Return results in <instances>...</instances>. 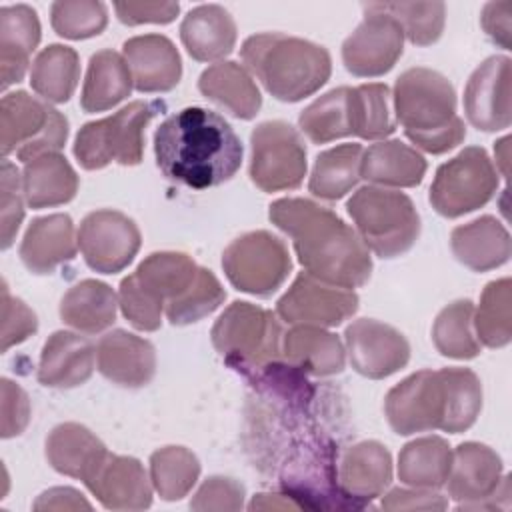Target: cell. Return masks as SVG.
Here are the masks:
<instances>
[{
    "instance_id": "cell-1",
    "label": "cell",
    "mask_w": 512,
    "mask_h": 512,
    "mask_svg": "<svg viewBox=\"0 0 512 512\" xmlns=\"http://www.w3.org/2000/svg\"><path fill=\"white\" fill-rule=\"evenodd\" d=\"M268 216L292 238L300 264L314 278L348 290L368 282L370 250L332 210L308 198H280L270 204Z\"/></svg>"
},
{
    "instance_id": "cell-2",
    "label": "cell",
    "mask_w": 512,
    "mask_h": 512,
    "mask_svg": "<svg viewBox=\"0 0 512 512\" xmlns=\"http://www.w3.org/2000/svg\"><path fill=\"white\" fill-rule=\"evenodd\" d=\"M242 154L232 126L200 106L168 116L154 134V156L162 174L196 190L230 180L242 164Z\"/></svg>"
},
{
    "instance_id": "cell-3",
    "label": "cell",
    "mask_w": 512,
    "mask_h": 512,
    "mask_svg": "<svg viewBox=\"0 0 512 512\" xmlns=\"http://www.w3.org/2000/svg\"><path fill=\"white\" fill-rule=\"evenodd\" d=\"M482 410V384L470 368L420 370L388 390L384 412L396 434H460Z\"/></svg>"
},
{
    "instance_id": "cell-4",
    "label": "cell",
    "mask_w": 512,
    "mask_h": 512,
    "mask_svg": "<svg viewBox=\"0 0 512 512\" xmlns=\"http://www.w3.org/2000/svg\"><path fill=\"white\" fill-rule=\"evenodd\" d=\"M392 98L396 118L416 148L444 154L464 140L466 126L456 114L454 86L440 72L424 66L404 70Z\"/></svg>"
},
{
    "instance_id": "cell-5",
    "label": "cell",
    "mask_w": 512,
    "mask_h": 512,
    "mask_svg": "<svg viewBox=\"0 0 512 512\" xmlns=\"http://www.w3.org/2000/svg\"><path fill=\"white\" fill-rule=\"evenodd\" d=\"M246 70L282 102H298L320 90L332 72L324 46L282 32L254 34L240 48Z\"/></svg>"
},
{
    "instance_id": "cell-6",
    "label": "cell",
    "mask_w": 512,
    "mask_h": 512,
    "mask_svg": "<svg viewBox=\"0 0 512 512\" xmlns=\"http://www.w3.org/2000/svg\"><path fill=\"white\" fill-rule=\"evenodd\" d=\"M200 266L182 252H154L120 282L118 306L124 318L142 332L162 324V312L194 284Z\"/></svg>"
},
{
    "instance_id": "cell-7",
    "label": "cell",
    "mask_w": 512,
    "mask_h": 512,
    "mask_svg": "<svg viewBox=\"0 0 512 512\" xmlns=\"http://www.w3.org/2000/svg\"><path fill=\"white\" fill-rule=\"evenodd\" d=\"M212 344L228 366L248 378L282 360L278 318L250 302H232L212 326Z\"/></svg>"
},
{
    "instance_id": "cell-8",
    "label": "cell",
    "mask_w": 512,
    "mask_h": 512,
    "mask_svg": "<svg viewBox=\"0 0 512 512\" xmlns=\"http://www.w3.org/2000/svg\"><path fill=\"white\" fill-rule=\"evenodd\" d=\"M346 210L364 246L380 258H396L418 240L420 216L402 192L364 186L352 194Z\"/></svg>"
},
{
    "instance_id": "cell-9",
    "label": "cell",
    "mask_w": 512,
    "mask_h": 512,
    "mask_svg": "<svg viewBox=\"0 0 512 512\" xmlns=\"http://www.w3.org/2000/svg\"><path fill=\"white\" fill-rule=\"evenodd\" d=\"M160 100H134L106 116L84 124L74 140V156L84 170H100L110 162L136 166L144 154V130L164 110Z\"/></svg>"
},
{
    "instance_id": "cell-10",
    "label": "cell",
    "mask_w": 512,
    "mask_h": 512,
    "mask_svg": "<svg viewBox=\"0 0 512 512\" xmlns=\"http://www.w3.org/2000/svg\"><path fill=\"white\" fill-rule=\"evenodd\" d=\"M68 138V120L50 104L28 92H10L0 102V148L6 158L16 152L24 164L58 152Z\"/></svg>"
},
{
    "instance_id": "cell-11",
    "label": "cell",
    "mask_w": 512,
    "mask_h": 512,
    "mask_svg": "<svg viewBox=\"0 0 512 512\" xmlns=\"http://www.w3.org/2000/svg\"><path fill=\"white\" fill-rule=\"evenodd\" d=\"M496 190L498 168L484 148L468 146L436 170L430 204L438 214L458 218L488 204Z\"/></svg>"
},
{
    "instance_id": "cell-12",
    "label": "cell",
    "mask_w": 512,
    "mask_h": 512,
    "mask_svg": "<svg viewBox=\"0 0 512 512\" xmlns=\"http://www.w3.org/2000/svg\"><path fill=\"white\" fill-rule=\"evenodd\" d=\"M222 268L234 288L266 298L284 284L292 260L286 244L278 236L266 230H254L226 246Z\"/></svg>"
},
{
    "instance_id": "cell-13",
    "label": "cell",
    "mask_w": 512,
    "mask_h": 512,
    "mask_svg": "<svg viewBox=\"0 0 512 512\" xmlns=\"http://www.w3.org/2000/svg\"><path fill=\"white\" fill-rule=\"evenodd\" d=\"M250 178L262 192L294 190L306 176V146L282 120L258 124L250 134Z\"/></svg>"
},
{
    "instance_id": "cell-14",
    "label": "cell",
    "mask_w": 512,
    "mask_h": 512,
    "mask_svg": "<svg viewBox=\"0 0 512 512\" xmlns=\"http://www.w3.org/2000/svg\"><path fill=\"white\" fill-rule=\"evenodd\" d=\"M78 246L86 264L100 274L122 272L140 250V230L118 210H94L78 228Z\"/></svg>"
},
{
    "instance_id": "cell-15",
    "label": "cell",
    "mask_w": 512,
    "mask_h": 512,
    "mask_svg": "<svg viewBox=\"0 0 512 512\" xmlns=\"http://www.w3.org/2000/svg\"><path fill=\"white\" fill-rule=\"evenodd\" d=\"M356 310L358 296L352 290L322 282L308 272H300L276 302V314L294 326L332 328Z\"/></svg>"
},
{
    "instance_id": "cell-16",
    "label": "cell",
    "mask_w": 512,
    "mask_h": 512,
    "mask_svg": "<svg viewBox=\"0 0 512 512\" xmlns=\"http://www.w3.org/2000/svg\"><path fill=\"white\" fill-rule=\"evenodd\" d=\"M364 10V20L342 44V62L358 78H376L390 72L402 56L404 32L392 16L372 4Z\"/></svg>"
},
{
    "instance_id": "cell-17",
    "label": "cell",
    "mask_w": 512,
    "mask_h": 512,
    "mask_svg": "<svg viewBox=\"0 0 512 512\" xmlns=\"http://www.w3.org/2000/svg\"><path fill=\"white\" fill-rule=\"evenodd\" d=\"M504 480L502 460L490 446L464 442L452 452V466L446 484L450 498L458 502L460 510L500 508L496 494Z\"/></svg>"
},
{
    "instance_id": "cell-18",
    "label": "cell",
    "mask_w": 512,
    "mask_h": 512,
    "mask_svg": "<svg viewBox=\"0 0 512 512\" xmlns=\"http://www.w3.org/2000/svg\"><path fill=\"white\" fill-rule=\"evenodd\" d=\"M352 368L372 380L386 378L410 360V344L394 326L374 318L354 320L344 332Z\"/></svg>"
},
{
    "instance_id": "cell-19",
    "label": "cell",
    "mask_w": 512,
    "mask_h": 512,
    "mask_svg": "<svg viewBox=\"0 0 512 512\" xmlns=\"http://www.w3.org/2000/svg\"><path fill=\"white\" fill-rule=\"evenodd\" d=\"M510 66L508 56H490L470 74L464 88V112L474 128L498 132L510 126Z\"/></svg>"
},
{
    "instance_id": "cell-20",
    "label": "cell",
    "mask_w": 512,
    "mask_h": 512,
    "mask_svg": "<svg viewBox=\"0 0 512 512\" xmlns=\"http://www.w3.org/2000/svg\"><path fill=\"white\" fill-rule=\"evenodd\" d=\"M338 490L352 508H364L392 480V456L380 442L364 440L346 448L336 468Z\"/></svg>"
},
{
    "instance_id": "cell-21",
    "label": "cell",
    "mask_w": 512,
    "mask_h": 512,
    "mask_svg": "<svg viewBox=\"0 0 512 512\" xmlns=\"http://www.w3.org/2000/svg\"><path fill=\"white\" fill-rule=\"evenodd\" d=\"M84 484L108 510H144L152 504V480L132 456L108 452Z\"/></svg>"
},
{
    "instance_id": "cell-22",
    "label": "cell",
    "mask_w": 512,
    "mask_h": 512,
    "mask_svg": "<svg viewBox=\"0 0 512 512\" xmlns=\"http://www.w3.org/2000/svg\"><path fill=\"white\" fill-rule=\"evenodd\" d=\"M96 364L106 380L124 388H140L154 378L156 350L146 338L112 330L98 340Z\"/></svg>"
},
{
    "instance_id": "cell-23",
    "label": "cell",
    "mask_w": 512,
    "mask_h": 512,
    "mask_svg": "<svg viewBox=\"0 0 512 512\" xmlns=\"http://www.w3.org/2000/svg\"><path fill=\"white\" fill-rule=\"evenodd\" d=\"M138 92H168L182 78V60L176 46L162 34L134 36L122 46Z\"/></svg>"
},
{
    "instance_id": "cell-24",
    "label": "cell",
    "mask_w": 512,
    "mask_h": 512,
    "mask_svg": "<svg viewBox=\"0 0 512 512\" xmlns=\"http://www.w3.org/2000/svg\"><path fill=\"white\" fill-rule=\"evenodd\" d=\"M96 350L80 334L58 330L42 346L38 380L48 388H74L94 372Z\"/></svg>"
},
{
    "instance_id": "cell-25",
    "label": "cell",
    "mask_w": 512,
    "mask_h": 512,
    "mask_svg": "<svg viewBox=\"0 0 512 512\" xmlns=\"http://www.w3.org/2000/svg\"><path fill=\"white\" fill-rule=\"evenodd\" d=\"M78 238L68 214H48L30 222L22 244L20 258L34 274H50L62 262L76 256Z\"/></svg>"
},
{
    "instance_id": "cell-26",
    "label": "cell",
    "mask_w": 512,
    "mask_h": 512,
    "mask_svg": "<svg viewBox=\"0 0 512 512\" xmlns=\"http://www.w3.org/2000/svg\"><path fill=\"white\" fill-rule=\"evenodd\" d=\"M450 248L456 260L466 268L474 272H488L508 262L512 242L500 220L494 216H480L452 230Z\"/></svg>"
},
{
    "instance_id": "cell-27",
    "label": "cell",
    "mask_w": 512,
    "mask_h": 512,
    "mask_svg": "<svg viewBox=\"0 0 512 512\" xmlns=\"http://www.w3.org/2000/svg\"><path fill=\"white\" fill-rule=\"evenodd\" d=\"M342 340L318 326H294L282 336V360L302 374L332 376L346 364Z\"/></svg>"
},
{
    "instance_id": "cell-28",
    "label": "cell",
    "mask_w": 512,
    "mask_h": 512,
    "mask_svg": "<svg viewBox=\"0 0 512 512\" xmlns=\"http://www.w3.org/2000/svg\"><path fill=\"white\" fill-rule=\"evenodd\" d=\"M108 450L86 426L64 422L52 428L46 438V458L50 466L70 478L86 482L106 460Z\"/></svg>"
},
{
    "instance_id": "cell-29",
    "label": "cell",
    "mask_w": 512,
    "mask_h": 512,
    "mask_svg": "<svg viewBox=\"0 0 512 512\" xmlns=\"http://www.w3.org/2000/svg\"><path fill=\"white\" fill-rule=\"evenodd\" d=\"M40 42V22L36 12L26 4L0 8V74L2 88L24 78L30 54Z\"/></svg>"
},
{
    "instance_id": "cell-30",
    "label": "cell",
    "mask_w": 512,
    "mask_h": 512,
    "mask_svg": "<svg viewBox=\"0 0 512 512\" xmlns=\"http://www.w3.org/2000/svg\"><path fill=\"white\" fill-rule=\"evenodd\" d=\"M180 40L194 60H220L228 56L236 44L234 18L218 4L196 6L180 24Z\"/></svg>"
},
{
    "instance_id": "cell-31",
    "label": "cell",
    "mask_w": 512,
    "mask_h": 512,
    "mask_svg": "<svg viewBox=\"0 0 512 512\" xmlns=\"http://www.w3.org/2000/svg\"><path fill=\"white\" fill-rule=\"evenodd\" d=\"M198 88L208 100L240 120H252L262 106L260 90L250 72L232 60L208 66L198 78Z\"/></svg>"
},
{
    "instance_id": "cell-32",
    "label": "cell",
    "mask_w": 512,
    "mask_h": 512,
    "mask_svg": "<svg viewBox=\"0 0 512 512\" xmlns=\"http://www.w3.org/2000/svg\"><path fill=\"white\" fill-rule=\"evenodd\" d=\"M424 174V156L400 140H382L362 152L360 178L376 186L412 188L422 182Z\"/></svg>"
},
{
    "instance_id": "cell-33",
    "label": "cell",
    "mask_w": 512,
    "mask_h": 512,
    "mask_svg": "<svg viewBox=\"0 0 512 512\" xmlns=\"http://www.w3.org/2000/svg\"><path fill=\"white\" fill-rule=\"evenodd\" d=\"M24 200L30 208H50L70 202L78 192V176L70 162L58 154H44L24 164Z\"/></svg>"
},
{
    "instance_id": "cell-34",
    "label": "cell",
    "mask_w": 512,
    "mask_h": 512,
    "mask_svg": "<svg viewBox=\"0 0 512 512\" xmlns=\"http://www.w3.org/2000/svg\"><path fill=\"white\" fill-rule=\"evenodd\" d=\"M132 86V74L124 56L114 50H100L88 62L80 106L88 114L110 110L130 96Z\"/></svg>"
},
{
    "instance_id": "cell-35",
    "label": "cell",
    "mask_w": 512,
    "mask_h": 512,
    "mask_svg": "<svg viewBox=\"0 0 512 512\" xmlns=\"http://www.w3.org/2000/svg\"><path fill=\"white\" fill-rule=\"evenodd\" d=\"M118 296L100 280H82L74 284L60 300V318L84 334H98L116 320Z\"/></svg>"
},
{
    "instance_id": "cell-36",
    "label": "cell",
    "mask_w": 512,
    "mask_h": 512,
    "mask_svg": "<svg viewBox=\"0 0 512 512\" xmlns=\"http://www.w3.org/2000/svg\"><path fill=\"white\" fill-rule=\"evenodd\" d=\"M452 466V450L440 436H422L408 442L398 456V478L424 490H436L446 484Z\"/></svg>"
},
{
    "instance_id": "cell-37",
    "label": "cell",
    "mask_w": 512,
    "mask_h": 512,
    "mask_svg": "<svg viewBox=\"0 0 512 512\" xmlns=\"http://www.w3.org/2000/svg\"><path fill=\"white\" fill-rule=\"evenodd\" d=\"M80 78V60L74 48L50 44L38 52L30 70L32 90L46 102H68Z\"/></svg>"
},
{
    "instance_id": "cell-38",
    "label": "cell",
    "mask_w": 512,
    "mask_h": 512,
    "mask_svg": "<svg viewBox=\"0 0 512 512\" xmlns=\"http://www.w3.org/2000/svg\"><path fill=\"white\" fill-rule=\"evenodd\" d=\"M362 152V146L354 142L320 152L310 174L308 190L322 200L346 196L360 180Z\"/></svg>"
},
{
    "instance_id": "cell-39",
    "label": "cell",
    "mask_w": 512,
    "mask_h": 512,
    "mask_svg": "<svg viewBox=\"0 0 512 512\" xmlns=\"http://www.w3.org/2000/svg\"><path fill=\"white\" fill-rule=\"evenodd\" d=\"M390 92L386 84H360L348 88L350 136L380 140L396 130L390 116Z\"/></svg>"
},
{
    "instance_id": "cell-40",
    "label": "cell",
    "mask_w": 512,
    "mask_h": 512,
    "mask_svg": "<svg viewBox=\"0 0 512 512\" xmlns=\"http://www.w3.org/2000/svg\"><path fill=\"white\" fill-rule=\"evenodd\" d=\"M432 340L442 356L470 360L480 354V342L474 332V304L456 300L440 310L432 326Z\"/></svg>"
},
{
    "instance_id": "cell-41",
    "label": "cell",
    "mask_w": 512,
    "mask_h": 512,
    "mask_svg": "<svg viewBox=\"0 0 512 512\" xmlns=\"http://www.w3.org/2000/svg\"><path fill=\"white\" fill-rule=\"evenodd\" d=\"M200 476L198 458L184 446H164L150 456L152 488L164 500L184 498Z\"/></svg>"
},
{
    "instance_id": "cell-42",
    "label": "cell",
    "mask_w": 512,
    "mask_h": 512,
    "mask_svg": "<svg viewBox=\"0 0 512 512\" xmlns=\"http://www.w3.org/2000/svg\"><path fill=\"white\" fill-rule=\"evenodd\" d=\"M510 302H512V284L510 278L492 280L486 284L480 306L474 310V328L476 338L488 348H502L512 338V320H510Z\"/></svg>"
},
{
    "instance_id": "cell-43",
    "label": "cell",
    "mask_w": 512,
    "mask_h": 512,
    "mask_svg": "<svg viewBox=\"0 0 512 512\" xmlns=\"http://www.w3.org/2000/svg\"><path fill=\"white\" fill-rule=\"evenodd\" d=\"M298 124L314 144H326L336 138L350 136L348 86L334 88L308 104L300 112Z\"/></svg>"
},
{
    "instance_id": "cell-44",
    "label": "cell",
    "mask_w": 512,
    "mask_h": 512,
    "mask_svg": "<svg viewBox=\"0 0 512 512\" xmlns=\"http://www.w3.org/2000/svg\"><path fill=\"white\" fill-rule=\"evenodd\" d=\"M372 6L392 16L400 24L404 36L416 46L434 44L444 30V2H376Z\"/></svg>"
},
{
    "instance_id": "cell-45",
    "label": "cell",
    "mask_w": 512,
    "mask_h": 512,
    "mask_svg": "<svg viewBox=\"0 0 512 512\" xmlns=\"http://www.w3.org/2000/svg\"><path fill=\"white\" fill-rule=\"evenodd\" d=\"M50 22L58 36L84 40L106 28L108 12L106 4L96 0H58L50 6Z\"/></svg>"
},
{
    "instance_id": "cell-46",
    "label": "cell",
    "mask_w": 512,
    "mask_h": 512,
    "mask_svg": "<svg viewBox=\"0 0 512 512\" xmlns=\"http://www.w3.org/2000/svg\"><path fill=\"white\" fill-rule=\"evenodd\" d=\"M226 298V292L220 284V280L206 268L200 266L198 276L194 284L188 288V292L170 304L164 314L174 326H186L192 322H198L212 314Z\"/></svg>"
},
{
    "instance_id": "cell-47",
    "label": "cell",
    "mask_w": 512,
    "mask_h": 512,
    "mask_svg": "<svg viewBox=\"0 0 512 512\" xmlns=\"http://www.w3.org/2000/svg\"><path fill=\"white\" fill-rule=\"evenodd\" d=\"M24 188L16 166L4 158L0 168V218H2V248H10L24 218Z\"/></svg>"
},
{
    "instance_id": "cell-48",
    "label": "cell",
    "mask_w": 512,
    "mask_h": 512,
    "mask_svg": "<svg viewBox=\"0 0 512 512\" xmlns=\"http://www.w3.org/2000/svg\"><path fill=\"white\" fill-rule=\"evenodd\" d=\"M192 510H240L244 508V486L234 478L210 476L196 490Z\"/></svg>"
},
{
    "instance_id": "cell-49",
    "label": "cell",
    "mask_w": 512,
    "mask_h": 512,
    "mask_svg": "<svg viewBox=\"0 0 512 512\" xmlns=\"http://www.w3.org/2000/svg\"><path fill=\"white\" fill-rule=\"evenodd\" d=\"M38 328L36 314L20 300L10 296L6 282L2 284V352L24 342Z\"/></svg>"
},
{
    "instance_id": "cell-50",
    "label": "cell",
    "mask_w": 512,
    "mask_h": 512,
    "mask_svg": "<svg viewBox=\"0 0 512 512\" xmlns=\"http://www.w3.org/2000/svg\"><path fill=\"white\" fill-rule=\"evenodd\" d=\"M2 438H12L24 432L30 420L28 394L12 380L2 378Z\"/></svg>"
},
{
    "instance_id": "cell-51",
    "label": "cell",
    "mask_w": 512,
    "mask_h": 512,
    "mask_svg": "<svg viewBox=\"0 0 512 512\" xmlns=\"http://www.w3.org/2000/svg\"><path fill=\"white\" fill-rule=\"evenodd\" d=\"M114 10L118 20L128 26L168 24L178 16L180 4L178 2H116Z\"/></svg>"
},
{
    "instance_id": "cell-52",
    "label": "cell",
    "mask_w": 512,
    "mask_h": 512,
    "mask_svg": "<svg viewBox=\"0 0 512 512\" xmlns=\"http://www.w3.org/2000/svg\"><path fill=\"white\" fill-rule=\"evenodd\" d=\"M384 510H444L448 500L432 490L424 488H394L382 496Z\"/></svg>"
},
{
    "instance_id": "cell-53",
    "label": "cell",
    "mask_w": 512,
    "mask_h": 512,
    "mask_svg": "<svg viewBox=\"0 0 512 512\" xmlns=\"http://www.w3.org/2000/svg\"><path fill=\"white\" fill-rule=\"evenodd\" d=\"M480 24L490 40L504 50L512 48V2H488L482 8Z\"/></svg>"
},
{
    "instance_id": "cell-54",
    "label": "cell",
    "mask_w": 512,
    "mask_h": 512,
    "mask_svg": "<svg viewBox=\"0 0 512 512\" xmlns=\"http://www.w3.org/2000/svg\"><path fill=\"white\" fill-rule=\"evenodd\" d=\"M34 510H90V502L74 488H50L38 496Z\"/></svg>"
},
{
    "instance_id": "cell-55",
    "label": "cell",
    "mask_w": 512,
    "mask_h": 512,
    "mask_svg": "<svg viewBox=\"0 0 512 512\" xmlns=\"http://www.w3.org/2000/svg\"><path fill=\"white\" fill-rule=\"evenodd\" d=\"M250 510H300L302 506L282 494H256L248 504Z\"/></svg>"
},
{
    "instance_id": "cell-56",
    "label": "cell",
    "mask_w": 512,
    "mask_h": 512,
    "mask_svg": "<svg viewBox=\"0 0 512 512\" xmlns=\"http://www.w3.org/2000/svg\"><path fill=\"white\" fill-rule=\"evenodd\" d=\"M508 144H510V138H502L496 142L494 146V152H496V164H500V172L502 176L508 174Z\"/></svg>"
}]
</instances>
